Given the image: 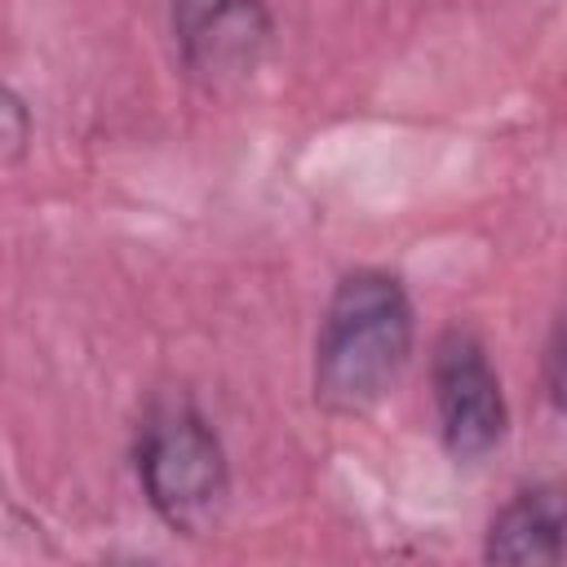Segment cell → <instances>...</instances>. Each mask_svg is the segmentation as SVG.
<instances>
[{"instance_id":"cell-6","label":"cell","mask_w":567,"mask_h":567,"mask_svg":"<svg viewBox=\"0 0 567 567\" xmlns=\"http://www.w3.org/2000/svg\"><path fill=\"white\" fill-rule=\"evenodd\" d=\"M540 372H545V394H549V403L567 416V310L558 315V323H554V332H549V341H545V363H540Z\"/></svg>"},{"instance_id":"cell-3","label":"cell","mask_w":567,"mask_h":567,"mask_svg":"<svg viewBox=\"0 0 567 567\" xmlns=\"http://www.w3.org/2000/svg\"><path fill=\"white\" fill-rule=\"evenodd\" d=\"M430 390H434L439 439L456 461H483L505 443L509 408L478 332L461 323L439 332L430 354Z\"/></svg>"},{"instance_id":"cell-7","label":"cell","mask_w":567,"mask_h":567,"mask_svg":"<svg viewBox=\"0 0 567 567\" xmlns=\"http://www.w3.org/2000/svg\"><path fill=\"white\" fill-rule=\"evenodd\" d=\"M0 124H4V164H18V155L31 142V115L22 106V97L13 89H4V106H0Z\"/></svg>"},{"instance_id":"cell-5","label":"cell","mask_w":567,"mask_h":567,"mask_svg":"<svg viewBox=\"0 0 567 567\" xmlns=\"http://www.w3.org/2000/svg\"><path fill=\"white\" fill-rule=\"evenodd\" d=\"M567 554V483L518 487L487 523L483 558L509 567H545Z\"/></svg>"},{"instance_id":"cell-2","label":"cell","mask_w":567,"mask_h":567,"mask_svg":"<svg viewBox=\"0 0 567 567\" xmlns=\"http://www.w3.org/2000/svg\"><path fill=\"white\" fill-rule=\"evenodd\" d=\"M133 465L146 505L177 536H204L230 496V470L217 430L186 394H164L146 408L133 443Z\"/></svg>"},{"instance_id":"cell-4","label":"cell","mask_w":567,"mask_h":567,"mask_svg":"<svg viewBox=\"0 0 567 567\" xmlns=\"http://www.w3.org/2000/svg\"><path fill=\"white\" fill-rule=\"evenodd\" d=\"M173 40L195 84L230 89L261 66L275 18L266 0H173Z\"/></svg>"},{"instance_id":"cell-1","label":"cell","mask_w":567,"mask_h":567,"mask_svg":"<svg viewBox=\"0 0 567 567\" xmlns=\"http://www.w3.org/2000/svg\"><path fill=\"white\" fill-rule=\"evenodd\" d=\"M416 337L412 297L399 275L359 266L337 279L319 332L310 390L328 416L372 412L399 381Z\"/></svg>"}]
</instances>
